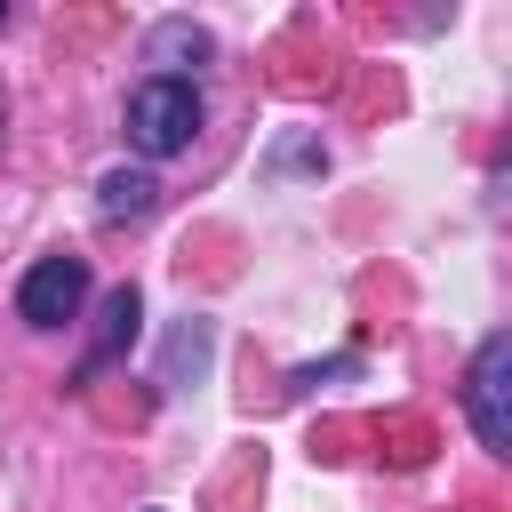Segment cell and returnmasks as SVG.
<instances>
[{
    "mask_svg": "<svg viewBox=\"0 0 512 512\" xmlns=\"http://www.w3.org/2000/svg\"><path fill=\"white\" fill-rule=\"evenodd\" d=\"M200 136V88L192 80H136L128 88V144L144 160H176L184 144Z\"/></svg>",
    "mask_w": 512,
    "mask_h": 512,
    "instance_id": "1",
    "label": "cell"
},
{
    "mask_svg": "<svg viewBox=\"0 0 512 512\" xmlns=\"http://www.w3.org/2000/svg\"><path fill=\"white\" fill-rule=\"evenodd\" d=\"M464 416H472V432H480V448H512V336L496 328V336H480V352H472V368H464Z\"/></svg>",
    "mask_w": 512,
    "mask_h": 512,
    "instance_id": "2",
    "label": "cell"
},
{
    "mask_svg": "<svg viewBox=\"0 0 512 512\" xmlns=\"http://www.w3.org/2000/svg\"><path fill=\"white\" fill-rule=\"evenodd\" d=\"M80 304H88V264L80 256H40L16 280V320L24 328H64V320H80Z\"/></svg>",
    "mask_w": 512,
    "mask_h": 512,
    "instance_id": "3",
    "label": "cell"
},
{
    "mask_svg": "<svg viewBox=\"0 0 512 512\" xmlns=\"http://www.w3.org/2000/svg\"><path fill=\"white\" fill-rule=\"evenodd\" d=\"M136 320H144V296L120 280V288L104 296V312H96V344H88V360H80V368H104V360H120V352L136 344Z\"/></svg>",
    "mask_w": 512,
    "mask_h": 512,
    "instance_id": "4",
    "label": "cell"
},
{
    "mask_svg": "<svg viewBox=\"0 0 512 512\" xmlns=\"http://www.w3.org/2000/svg\"><path fill=\"white\" fill-rule=\"evenodd\" d=\"M144 56L160 64V80H192L184 64H200V56H208V32H200V24H184V16H168V24H152Z\"/></svg>",
    "mask_w": 512,
    "mask_h": 512,
    "instance_id": "5",
    "label": "cell"
},
{
    "mask_svg": "<svg viewBox=\"0 0 512 512\" xmlns=\"http://www.w3.org/2000/svg\"><path fill=\"white\" fill-rule=\"evenodd\" d=\"M160 200V184L144 176V168H104V184H96V208L112 216V224H128V216H144Z\"/></svg>",
    "mask_w": 512,
    "mask_h": 512,
    "instance_id": "6",
    "label": "cell"
},
{
    "mask_svg": "<svg viewBox=\"0 0 512 512\" xmlns=\"http://www.w3.org/2000/svg\"><path fill=\"white\" fill-rule=\"evenodd\" d=\"M0 128H8V120H0Z\"/></svg>",
    "mask_w": 512,
    "mask_h": 512,
    "instance_id": "7",
    "label": "cell"
}]
</instances>
